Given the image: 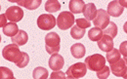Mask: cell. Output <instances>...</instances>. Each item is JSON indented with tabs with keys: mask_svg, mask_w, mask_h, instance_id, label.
Returning <instances> with one entry per match:
<instances>
[{
	"mask_svg": "<svg viewBox=\"0 0 127 79\" xmlns=\"http://www.w3.org/2000/svg\"><path fill=\"white\" fill-rule=\"evenodd\" d=\"M120 5L123 7V8H127V0H118Z\"/></svg>",
	"mask_w": 127,
	"mask_h": 79,
	"instance_id": "obj_32",
	"label": "cell"
},
{
	"mask_svg": "<svg viewBox=\"0 0 127 79\" xmlns=\"http://www.w3.org/2000/svg\"><path fill=\"white\" fill-rule=\"evenodd\" d=\"M32 76L34 79H46L49 76V73H48L47 69L45 67L38 66V67H35L33 69Z\"/></svg>",
	"mask_w": 127,
	"mask_h": 79,
	"instance_id": "obj_20",
	"label": "cell"
},
{
	"mask_svg": "<svg viewBox=\"0 0 127 79\" xmlns=\"http://www.w3.org/2000/svg\"><path fill=\"white\" fill-rule=\"evenodd\" d=\"M65 73H64L63 71H60V70H57V71H54V72H52L51 73V75H50V77L52 79H64L65 78Z\"/></svg>",
	"mask_w": 127,
	"mask_h": 79,
	"instance_id": "obj_29",
	"label": "cell"
},
{
	"mask_svg": "<svg viewBox=\"0 0 127 79\" xmlns=\"http://www.w3.org/2000/svg\"><path fill=\"white\" fill-rule=\"evenodd\" d=\"M109 15L114 18H118L123 13V7L120 5L118 0H113L109 3L108 5V11Z\"/></svg>",
	"mask_w": 127,
	"mask_h": 79,
	"instance_id": "obj_11",
	"label": "cell"
},
{
	"mask_svg": "<svg viewBox=\"0 0 127 79\" xmlns=\"http://www.w3.org/2000/svg\"><path fill=\"white\" fill-rule=\"evenodd\" d=\"M0 77L2 79H7V78H13L14 74L12 72V70L8 67L5 66H1L0 67Z\"/></svg>",
	"mask_w": 127,
	"mask_h": 79,
	"instance_id": "obj_25",
	"label": "cell"
},
{
	"mask_svg": "<svg viewBox=\"0 0 127 79\" xmlns=\"http://www.w3.org/2000/svg\"><path fill=\"white\" fill-rule=\"evenodd\" d=\"M120 59V51L117 49H112L107 52V61L110 63H113L117 62Z\"/></svg>",
	"mask_w": 127,
	"mask_h": 79,
	"instance_id": "obj_22",
	"label": "cell"
},
{
	"mask_svg": "<svg viewBox=\"0 0 127 79\" xmlns=\"http://www.w3.org/2000/svg\"><path fill=\"white\" fill-rule=\"evenodd\" d=\"M84 7H85V3L83 0H70L68 4L69 10L73 14H79L83 12Z\"/></svg>",
	"mask_w": 127,
	"mask_h": 79,
	"instance_id": "obj_15",
	"label": "cell"
},
{
	"mask_svg": "<svg viewBox=\"0 0 127 79\" xmlns=\"http://www.w3.org/2000/svg\"><path fill=\"white\" fill-rule=\"evenodd\" d=\"M49 66L53 71H57V70H61L64 65V60L63 56H61L58 53L52 54L50 59H49Z\"/></svg>",
	"mask_w": 127,
	"mask_h": 79,
	"instance_id": "obj_10",
	"label": "cell"
},
{
	"mask_svg": "<svg viewBox=\"0 0 127 79\" xmlns=\"http://www.w3.org/2000/svg\"><path fill=\"white\" fill-rule=\"evenodd\" d=\"M2 28H3V33L6 36H9V37L15 36L18 33V31L20 30L19 27H18V25L16 23H13V22H10L9 24H6Z\"/></svg>",
	"mask_w": 127,
	"mask_h": 79,
	"instance_id": "obj_18",
	"label": "cell"
},
{
	"mask_svg": "<svg viewBox=\"0 0 127 79\" xmlns=\"http://www.w3.org/2000/svg\"><path fill=\"white\" fill-rule=\"evenodd\" d=\"M9 2H18V0H7Z\"/></svg>",
	"mask_w": 127,
	"mask_h": 79,
	"instance_id": "obj_35",
	"label": "cell"
},
{
	"mask_svg": "<svg viewBox=\"0 0 127 79\" xmlns=\"http://www.w3.org/2000/svg\"><path fill=\"white\" fill-rule=\"evenodd\" d=\"M61 9V4L58 0H48L45 3V10L48 13H55Z\"/></svg>",
	"mask_w": 127,
	"mask_h": 79,
	"instance_id": "obj_19",
	"label": "cell"
},
{
	"mask_svg": "<svg viewBox=\"0 0 127 79\" xmlns=\"http://www.w3.org/2000/svg\"><path fill=\"white\" fill-rule=\"evenodd\" d=\"M87 72V66L85 63H75L70 65L66 70V76L68 78H81L85 76Z\"/></svg>",
	"mask_w": 127,
	"mask_h": 79,
	"instance_id": "obj_5",
	"label": "cell"
},
{
	"mask_svg": "<svg viewBox=\"0 0 127 79\" xmlns=\"http://www.w3.org/2000/svg\"><path fill=\"white\" fill-rule=\"evenodd\" d=\"M61 38L56 32H49L45 36V49L48 54L52 55L60 51Z\"/></svg>",
	"mask_w": 127,
	"mask_h": 79,
	"instance_id": "obj_2",
	"label": "cell"
},
{
	"mask_svg": "<svg viewBox=\"0 0 127 79\" xmlns=\"http://www.w3.org/2000/svg\"><path fill=\"white\" fill-rule=\"evenodd\" d=\"M5 15H6L7 19L10 22L18 23V22H20L23 19V17H24V11L19 6H11V7H9L6 10Z\"/></svg>",
	"mask_w": 127,
	"mask_h": 79,
	"instance_id": "obj_8",
	"label": "cell"
},
{
	"mask_svg": "<svg viewBox=\"0 0 127 79\" xmlns=\"http://www.w3.org/2000/svg\"><path fill=\"white\" fill-rule=\"evenodd\" d=\"M103 34H104V31H102L101 28L95 26V27H93V28H91L89 30V32H88V38L91 41H99L103 37Z\"/></svg>",
	"mask_w": 127,
	"mask_h": 79,
	"instance_id": "obj_21",
	"label": "cell"
},
{
	"mask_svg": "<svg viewBox=\"0 0 127 79\" xmlns=\"http://www.w3.org/2000/svg\"><path fill=\"white\" fill-rule=\"evenodd\" d=\"M75 23H76V26H79L81 28H88L90 27L91 24H90V21H88L87 19H77L75 20Z\"/></svg>",
	"mask_w": 127,
	"mask_h": 79,
	"instance_id": "obj_27",
	"label": "cell"
},
{
	"mask_svg": "<svg viewBox=\"0 0 127 79\" xmlns=\"http://www.w3.org/2000/svg\"><path fill=\"white\" fill-rule=\"evenodd\" d=\"M70 53L75 59H81L85 56L86 50L83 44L81 43H75L70 47Z\"/></svg>",
	"mask_w": 127,
	"mask_h": 79,
	"instance_id": "obj_17",
	"label": "cell"
},
{
	"mask_svg": "<svg viewBox=\"0 0 127 79\" xmlns=\"http://www.w3.org/2000/svg\"><path fill=\"white\" fill-rule=\"evenodd\" d=\"M83 15L85 17V19H87L88 21H92L94 20L97 14V8H96L94 3H88L85 4V7L83 9Z\"/></svg>",
	"mask_w": 127,
	"mask_h": 79,
	"instance_id": "obj_14",
	"label": "cell"
},
{
	"mask_svg": "<svg viewBox=\"0 0 127 79\" xmlns=\"http://www.w3.org/2000/svg\"><path fill=\"white\" fill-rule=\"evenodd\" d=\"M75 22L73 13L71 12H62L60 13V15L58 16L57 19V26L60 29L62 30H66L68 28H70L73 26V23Z\"/></svg>",
	"mask_w": 127,
	"mask_h": 79,
	"instance_id": "obj_4",
	"label": "cell"
},
{
	"mask_svg": "<svg viewBox=\"0 0 127 79\" xmlns=\"http://www.w3.org/2000/svg\"><path fill=\"white\" fill-rule=\"evenodd\" d=\"M110 24V15L107 11L104 9L97 10L96 17L93 20V25L96 27H99L101 29H105Z\"/></svg>",
	"mask_w": 127,
	"mask_h": 79,
	"instance_id": "obj_7",
	"label": "cell"
},
{
	"mask_svg": "<svg viewBox=\"0 0 127 79\" xmlns=\"http://www.w3.org/2000/svg\"><path fill=\"white\" fill-rule=\"evenodd\" d=\"M2 56L5 60L12 62V63H15L17 64L21 62V60L24 56V52H21L19 45L14 43V44H9V45L3 48Z\"/></svg>",
	"mask_w": 127,
	"mask_h": 79,
	"instance_id": "obj_1",
	"label": "cell"
},
{
	"mask_svg": "<svg viewBox=\"0 0 127 79\" xmlns=\"http://www.w3.org/2000/svg\"><path fill=\"white\" fill-rule=\"evenodd\" d=\"M85 64L88 69L93 70V71H99L101 70L106 64V59L104 56L100 54H94L92 56H89L85 59Z\"/></svg>",
	"mask_w": 127,
	"mask_h": 79,
	"instance_id": "obj_3",
	"label": "cell"
},
{
	"mask_svg": "<svg viewBox=\"0 0 127 79\" xmlns=\"http://www.w3.org/2000/svg\"><path fill=\"white\" fill-rule=\"evenodd\" d=\"M113 38L111 37L110 35L104 34L103 37L98 41V46L99 48L104 51V52H109L113 49Z\"/></svg>",
	"mask_w": 127,
	"mask_h": 79,
	"instance_id": "obj_12",
	"label": "cell"
},
{
	"mask_svg": "<svg viewBox=\"0 0 127 79\" xmlns=\"http://www.w3.org/2000/svg\"><path fill=\"white\" fill-rule=\"evenodd\" d=\"M119 51H120V54L124 57H127V41H124L120 44L119 46Z\"/></svg>",
	"mask_w": 127,
	"mask_h": 79,
	"instance_id": "obj_30",
	"label": "cell"
},
{
	"mask_svg": "<svg viewBox=\"0 0 127 79\" xmlns=\"http://www.w3.org/2000/svg\"><path fill=\"white\" fill-rule=\"evenodd\" d=\"M28 41H29V35L25 30L20 29L16 35L12 37V42L19 46H23V45L27 44Z\"/></svg>",
	"mask_w": 127,
	"mask_h": 79,
	"instance_id": "obj_13",
	"label": "cell"
},
{
	"mask_svg": "<svg viewBox=\"0 0 127 79\" xmlns=\"http://www.w3.org/2000/svg\"><path fill=\"white\" fill-rule=\"evenodd\" d=\"M123 78L127 79V70H126V72H125V74H124V75H123Z\"/></svg>",
	"mask_w": 127,
	"mask_h": 79,
	"instance_id": "obj_34",
	"label": "cell"
},
{
	"mask_svg": "<svg viewBox=\"0 0 127 79\" xmlns=\"http://www.w3.org/2000/svg\"><path fill=\"white\" fill-rule=\"evenodd\" d=\"M123 30H124V31L127 33V22L125 23V24H124V26H123Z\"/></svg>",
	"mask_w": 127,
	"mask_h": 79,
	"instance_id": "obj_33",
	"label": "cell"
},
{
	"mask_svg": "<svg viewBox=\"0 0 127 79\" xmlns=\"http://www.w3.org/2000/svg\"><path fill=\"white\" fill-rule=\"evenodd\" d=\"M57 25L56 18L51 14H42L37 19V26L42 30H50Z\"/></svg>",
	"mask_w": 127,
	"mask_h": 79,
	"instance_id": "obj_6",
	"label": "cell"
},
{
	"mask_svg": "<svg viewBox=\"0 0 127 79\" xmlns=\"http://www.w3.org/2000/svg\"><path fill=\"white\" fill-rule=\"evenodd\" d=\"M29 63H30V56L28 55V53L24 52V56H23L21 62L19 63H17L16 65L18 67H20V68H24V67H26L29 64Z\"/></svg>",
	"mask_w": 127,
	"mask_h": 79,
	"instance_id": "obj_28",
	"label": "cell"
},
{
	"mask_svg": "<svg viewBox=\"0 0 127 79\" xmlns=\"http://www.w3.org/2000/svg\"><path fill=\"white\" fill-rule=\"evenodd\" d=\"M124 61H125V63L127 64V57H124Z\"/></svg>",
	"mask_w": 127,
	"mask_h": 79,
	"instance_id": "obj_36",
	"label": "cell"
},
{
	"mask_svg": "<svg viewBox=\"0 0 127 79\" xmlns=\"http://www.w3.org/2000/svg\"><path fill=\"white\" fill-rule=\"evenodd\" d=\"M85 34V29L84 28H81L77 26H74L73 27H71L70 29V36L73 38V39H81Z\"/></svg>",
	"mask_w": 127,
	"mask_h": 79,
	"instance_id": "obj_23",
	"label": "cell"
},
{
	"mask_svg": "<svg viewBox=\"0 0 127 79\" xmlns=\"http://www.w3.org/2000/svg\"><path fill=\"white\" fill-rule=\"evenodd\" d=\"M41 2L42 0H18L17 3L28 10H35L41 5Z\"/></svg>",
	"mask_w": 127,
	"mask_h": 79,
	"instance_id": "obj_16",
	"label": "cell"
},
{
	"mask_svg": "<svg viewBox=\"0 0 127 79\" xmlns=\"http://www.w3.org/2000/svg\"><path fill=\"white\" fill-rule=\"evenodd\" d=\"M111 72L117 77H123L127 70V64L124 59H119L117 62L111 63Z\"/></svg>",
	"mask_w": 127,
	"mask_h": 79,
	"instance_id": "obj_9",
	"label": "cell"
},
{
	"mask_svg": "<svg viewBox=\"0 0 127 79\" xmlns=\"http://www.w3.org/2000/svg\"><path fill=\"white\" fill-rule=\"evenodd\" d=\"M104 34L110 35L111 37L114 38L117 35V26L113 22H110L109 26L104 29Z\"/></svg>",
	"mask_w": 127,
	"mask_h": 79,
	"instance_id": "obj_24",
	"label": "cell"
},
{
	"mask_svg": "<svg viewBox=\"0 0 127 79\" xmlns=\"http://www.w3.org/2000/svg\"><path fill=\"white\" fill-rule=\"evenodd\" d=\"M110 73H111L110 67L107 66V65H105L101 70L97 71V77L100 79H106L110 76Z\"/></svg>",
	"mask_w": 127,
	"mask_h": 79,
	"instance_id": "obj_26",
	"label": "cell"
},
{
	"mask_svg": "<svg viewBox=\"0 0 127 79\" xmlns=\"http://www.w3.org/2000/svg\"><path fill=\"white\" fill-rule=\"evenodd\" d=\"M0 17H1V26L3 27V26L6 25V24H5V22H6V19H7V17H6V15H5V14H4V15L2 14V15H1Z\"/></svg>",
	"mask_w": 127,
	"mask_h": 79,
	"instance_id": "obj_31",
	"label": "cell"
}]
</instances>
